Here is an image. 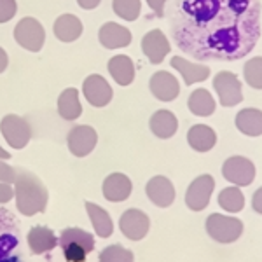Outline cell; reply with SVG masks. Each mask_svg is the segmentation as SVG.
I'll list each match as a JSON object with an SVG mask.
<instances>
[{
  "mask_svg": "<svg viewBox=\"0 0 262 262\" xmlns=\"http://www.w3.org/2000/svg\"><path fill=\"white\" fill-rule=\"evenodd\" d=\"M171 37L200 61H238L255 49L262 32L260 0H171Z\"/></svg>",
  "mask_w": 262,
  "mask_h": 262,
  "instance_id": "cell-1",
  "label": "cell"
},
{
  "mask_svg": "<svg viewBox=\"0 0 262 262\" xmlns=\"http://www.w3.org/2000/svg\"><path fill=\"white\" fill-rule=\"evenodd\" d=\"M14 198L16 208L19 210V213L33 217V215L42 213L46 210L49 192L37 175L27 170H16Z\"/></svg>",
  "mask_w": 262,
  "mask_h": 262,
  "instance_id": "cell-2",
  "label": "cell"
},
{
  "mask_svg": "<svg viewBox=\"0 0 262 262\" xmlns=\"http://www.w3.org/2000/svg\"><path fill=\"white\" fill-rule=\"evenodd\" d=\"M58 245L69 262H84L95 248V236L81 227H69L60 234Z\"/></svg>",
  "mask_w": 262,
  "mask_h": 262,
  "instance_id": "cell-3",
  "label": "cell"
},
{
  "mask_svg": "<svg viewBox=\"0 0 262 262\" xmlns=\"http://www.w3.org/2000/svg\"><path fill=\"white\" fill-rule=\"evenodd\" d=\"M206 234L217 243L231 245L243 236L245 224L238 217L224 213H210L205 221Z\"/></svg>",
  "mask_w": 262,
  "mask_h": 262,
  "instance_id": "cell-4",
  "label": "cell"
},
{
  "mask_svg": "<svg viewBox=\"0 0 262 262\" xmlns=\"http://www.w3.org/2000/svg\"><path fill=\"white\" fill-rule=\"evenodd\" d=\"M257 168L252 159L245 156H231L222 164V177L236 187H248L255 180Z\"/></svg>",
  "mask_w": 262,
  "mask_h": 262,
  "instance_id": "cell-5",
  "label": "cell"
},
{
  "mask_svg": "<svg viewBox=\"0 0 262 262\" xmlns=\"http://www.w3.org/2000/svg\"><path fill=\"white\" fill-rule=\"evenodd\" d=\"M213 90L222 107L232 108L243 101V84L232 72H219L213 77Z\"/></svg>",
  "mask_w": 262,
  "mask_h": 262,
  "instance_id": "cell-6",
  "label": "cell"
},
{
  "mask_svg": "<svg viewBox=\"0 0 262 262\" xmlns=\"http://www.w3.org/2000/svg\"><path fill=\"white\" fill-rule=\"evenodd\" d=\"M14 40L23 49L39 53L44 48L46 30L35 18H23L18 21V25L14 28Z\"/></svg>",
  "mask_w": 262,
  "mask_h": 262,
  "instance_id": "cell-7",
  "label": "cell"
},
{
  "mask_svg": "<svg viewBox=\"0 0 262 262\" xmlns=\"http://www.w3.org/2000/svg\"><path fill=\"white\" fill-rule=\"evenodd\" d=\"M215 191V179L208 173L196 177L185 192V205L192 212H203L210 205L212 194Z\"/></svg>",
  "mask_w": 262,
  "mask_h": 262,
  "instance_id": "cell-8",
  "label": "cell"
},
{
  "mask_svg": "<svg viewBox=\"0 0 262 262\" xmlns=\"http://www.w3.org/2000/svg\"><path fill=\"white\" fill-rule=\"evenodd\" d=\"M0 131H2L6 142L9 143L12 149H25L32 138V128L27 122V119L16 114H7L0 121Z\"/></svg>",
  "mask_w": 262,
  "mask_h": 262,
  "instance_id": "cell-9",
  "label": "cell"
},
{
  "mask_svg": "<svg viewBox=\"0 0 262 262\" xmlns=\"http://www.w3.org/2000/svg\"><path fill=\"white\" fill-rule=\"evenodd\" d=\"M96 143H98V133L95 131L93 126L79 124L70 129L67 135V145H69L70 154L75 158H86L95 150Z\"/></svg>",
  "mask_w": 262,
  "mask_h": 262,
  "instance_id": "cell-10",
  "label": "cell"
},
{
  "mask_svg": "<svg viewBox=\"0 0 262 262\" xmlns=\"http://www.w3.org/2000/svg\"><path fill=\"white\" fill-rule=\"evenodd\" d=\"M119 229L122 236H126L131 242H140L149 234L150 229V219L145 212L138 208H129L121 215L119 219Z\"/></svg>",
  "mask_w": 262,
  "mask_h": 262,
  "instance_id": "cell-11",
  "label": "cell"
},
{
  "mask_svg": "<svg viewBox=\"0 0 262 262\" xmlns=\"http://www.w3.org/2000/svg\"><path fill=\"white\" fill-rule=\"evenodd\" d=\"M82 93H84V98H86L88 103L96 108L107 107L114 98L112 86L108 84L107 79L100 74H93L90 77L84 79Z\"/></svg>",
  "mask_w": 262,
  "mask_h": 262,
  "instance_id": "cell-12",
  "label": "cell"
},
{
  "mask_svg": "<svg viewBox=\"0 0 262 262\" xmlns=\"http://www.w3.org/2000/svg\"><path fill=\"white\" fill-rule=\"evenodd\" d=\"M149 90L154 95V98L164 101V103H170V101L179 98L180 82L171 72L159 70L152 74V77L149 79Z\"/></svg>",
  "mask_w": 262,
  "mask_h": 262,
  "instance_id": "cell-13",
  "label": "cell"
},
{
  "mask_svg": "<svg viewBox=\"0 0 262 262\" xmlns=\"http://www.w3.org/2000/svg\"><path fill=\"white\" fill-rule=\"evenodd\" d=\"M170 49H171L170 40H168L164 32L159 30V28H154V30L147 32L145 35H143L142 51L152 65H161V63L166 60Z\"/></svg>",
  "mask_w": 262,
  "mask_h": 262,
  "instance_id": "cell-14",
  "label": "cell"
},
{
  "mask_svg": "<svg viewBox=\"0 0 262 262\" xmlns=\"http://www.w3.org/2000/svg\"><path fill=\"white\" fill-rule=\"evenodd\" d=\"M145 194L149 196L150 203H154L156 206H159V208H168V206H171L173 201H175L177 191H175L173 182L168 179V177L156 175L147 182Z\"/></svg>",
  "mask_w": 262,
  "mask_h": 262,
  "instance_id": "cell-15",
  "label": "cell"
},
{
  "mask_svg": "<svg viewBox=\"0 0 262 262\" xmlns=\"http://www.w3.org/2000/svg\"><path fill=\"white\" fill-rule=\"evenodd\" d=\"M98 39L105 49H121L128 48L131 40H133V35H131L129 28L122 27L119 23H114V21H108L100 28Z\"/></svg>",
  "mask_w": 262,
  "mask_h": 262,
  "instance_id": "cell-16",
  "label": "cell"
},
{
  "mask_svg": "<svg viewBox=\"0 0 262 262\" xmlns=\"http://www.w3.org/2000/svg\"><path fill=\"white\" fill-rule=\"evenodd\" d=\"M103 198L111 203H121L126 201L131 196L133 191V184L131 179L124 173H111L107 179L103 180Z\"/></svg>",
  "mask_w": 262,
  "mask_h": 262,
  "instance_id": "cell-17",
  "label": "cell"
},
{
  "mask_svg": "<svg viewBox=\"0 0 262 262\" xmlns=\"http://www.w3.org/2000/svg\"><path fill=\"white\" fill-rule=\"evenodd\" d=\"M171 67L173 70H177L184 79L185 86H192L198 82H205L210 77V67L201 65L196 61H189L184 56H173L171 58Z\"/></svg>",
  "mask_w": 262,
  "mask_h": 262,
  "instance_id": "cell-18",
  "label": "cell"
},
{
  "mask_svg": "<svg viewBox=\"0 0 262 262\" xmlns=\"http://www.w3.org/2000/svg\"><path fill=\"white\" fill-rule=\"evenodd\" d=\"M234 126L245 137H262V111L255 107L242 108L234 117Z\"/></svg>",
  "mask_w": 262,
  "mask_h": 262,
  "instance_id": "cell-19",
  "label": "cell"
},
{
  "mask_svg": "<svg viewBox=\"0 0 262 262\" xmlns=\"http://www.w3.org/2000/svg\"><path fill=\"white\" fill-rule=\"evenodd\" d=\"M149 128L154 133V137L161 138V140H168V138L175 137L179 131V119L171 111L161 108V111L154 112L149 119Z\"/></svg>",
  "mask_w": 262,
  "mask_h": 262,
  "instance_id": "cell-20",
  "label": "cell"
},
{
  "mask_svg": "<svg viewBox=\"0 0 262 262\" xmlns=\"http://www.w3.org/2000/svg\"><path fill=\"white\" fill-rule=\"evenodd\" d=\"M187 143L192 150L205 154L217 145V133L208 124H194L187 131Z\"/></svg>",
  "mask_w": 262,
  "mask_h": 262,
  "instance_id": "cell-21",
  "label": "cell"
},
{
  "mask_svg": "<svg viewBox=\"0 0 262 262\" xmlns=\"http://www.w3.org/2000/svg\"><path fill=\"white\" fill-rule=\"evenodd\" d=\"M27 242H28V247H30L32 253L40 255V253L51 252L53 248H56L58 238H56V234L53 232V229H49V227L35 226V227H32V229L28 231Z\"/></svg>",
  "mask_w": 262,
  "mask_h": 262,
  "instance_id": "cell-22",
  "label": "cell"
},
{
  "mask_svg": "<svg viewBox=\"0 0 262 262\" xmlns=\"http://www.w3.org/2000/svg\"><path fill=\"white\" fill-rule=\"evenodd\" d=\"M108 74L119 86H129L135 81V63L126 54L112 56L107 63Z\"/></svg>",
  "mask_w": 262,
  "mask_h": 262,
  "instance_id": "cell-23",
  "label": "cell"
},
{
  "mask_svg": "<svg viewBox=\"0 0 262 262\" xmlns=\"http://www.w3.org/2000/svg\"><path fill=\"white\" fill-rule=\"evenodd\" d=\"M53 32L58 40L69 44V42H75L82 35V23L74 14H61L54 21Z\"/></svg>",
  "mask_w": 262,
  "mask_h": 262,
  "instance_id": "cell-24",
  "label": "cell"
},
{
  "mask_svg": "<svg viewBox=\"0 0 262 262\" xmlns=\"http://www.w3.org/2000/svg\"><path fill=\"white\" fill-rule=\"evenodd\" d=\"M187 107L191 114L198 117H210L217 108V101L212 96V93L205 88L194 90L187 98Z\"/></svg>",
  "mask_w": 262,
  "mask_h": 262,
  "instance_id": "cell-25",
  "label": "cell"
},
{
  "mask_svg": "<svg viewBox=\"0 0 262 262\" xmlns=\"http://www.w3.org/2000/svg\"><path fill=\"white\" fill-rule=\"evenodd\" d=\"M58 114L65 121H75L81 117L82 105L81 98H79V91L75 88H69L60 95V98H58Z\"/></svg>",
  "mask_w": 262,
  "mask_h": 262,
  "instance_id": "cell-26",
  "label": "cell"
},
{
  "mask_svg": "<svg viewBox=\"0 0 262 262\" xmlns=\"http://www.w3.org/2000/svg\"><path fill=\"white\" fill-rule=\"evenodd\" d=\"M86 212L90 215V221L93 224V227H95V232L98 234V238H111L114 232V222L107 210L95 205V203L88 201Z\"/></svg>",
  "mask_w": 262,
  "mask_h": 262,
  "instance_id": "cell-27",
  "label": "cell"
},
{
  "mask_svg": "<svg viewBox=\"0 0 262 262\" xmlns=\"http://www.w3.org/2000/svg\"><path fill=\"white\" fill-rule=\"evenodd\" d=\"M219 206L227 212L229 215L243 212L245 208V194L242 187H236V185H229V187H224L219 192Z\"/></svg>",
  "mask_w": 262,
  "mask_h": 262,
  "instance_id": "cell-28",
  "label": "cell"
},
{
  "mask_svg": "<svg viewBox=\"0 0 262 262\" xmlns=\"http://www.w3.org/2000/svg\"><path fill=\"white\" fill-rule=\"evenodd\" d=\"M243 79L252 90L262 91V56H253L243 65Z\"/></svg>",
  "mask_w": 262,
  "mask_h": 262,
  "instance_id": "cell-29",
  "label": "cell"
},
{
  "mask_svg": "<svg viewBox=\"0 0 262 262\" xmlns=\"http://www.w3.org/2000/svg\"><path fill=\"white\" fill-rule=\"evenodd\" d=\"M112 7L124 21H137L142 14V0H112Z\"/></svg>",
  "mask_w": 262,
  "mask_h": 262,
  "instance_id": "cell-30",
  "label": "cell"
},
{
  "mask_svg": "<svg viewBox=\"0 0 262 262\" xmlns=\"http://www.w3.org/2000/svg\"><path fill=\"white\" fill-rule=\"evenodd\" d=\"M18 247V234L0 232V262H21L14 255V248Z\"/></svg>",
  "mask_w": 262,
  "mask_h": 262,
  "instance_id": "cell-31",
  "label": "cell"
},
{
  "mask_svg": "<svg viewBox=\"0 0 262 262\" xmlns=\"http://www.w3.org/2000/svg\"><path fill=\"white\" fill-rule=\"evenodd\" d=\"M100 262H135V255L133 252L121 245H111L101 250Z\"/></svg>",
  "mask_w": 262,
  "mask_h": 262,
  "instance_id": "cell-32",
  "label": "cell"
},
{
  "mask_svg": "<svg viewBox=\"0 0 262 262\" xmlns=\"http://www.w3.org/2000/svg\"><path fill=\"white\" fill-rule=\"evenodd\" d=\"M18 4L16 0H0V23H7L16 16Z\"/></svg>",
  "mask_w": 262,
  "mask_h": 262,
  "instance_id": "cell-33",
  "label": "cell"
},
{
  "mask_svg": "<svg viewBox=\"0 0 262 262\" xmlns=\"http://www.w3.org/2000/svg\"><path fill=\"white\" fill-rule=\"evenodd\" d=\"M14 180H16V170L7 163H4V159H0V182L14 184Z\"/></svg>",
  "mask_w": 262,
  "mask_h": 262,
  "instance_id": "cell-34",
  "label": "cell"
},
{
  "mask_svg": "<svg viewBox=\"0 0 262 262\" xmlns=\"http://www.w3.org/2000/svg\"><path fill=\"white\" fill-rule=\"evenodd\" d=\"M12 198H14V189H12V184L0 182V205H6V203H9Z\"/></svg>",
  "mask_w": 262,
  "mask_h": 262,
  "instance_id": "cell-35",
  "label": "cell"
},
{
  "mask_svg": "<svg viewBox=\"0 0 262 262\" xmlns=\"http://www.w3.org/2000/svg\"><path fill=\"white\" fill-rule=\"evenodd\" d=\"M147 4H149L150 11H154V14L158 16V18H164L168 0H147Z\"/></svg>",
  "mask_w": 262,
  "mask_h": 262,
  "instance_id": "cell-36",
  "label": "cell"
},
{
  "mask_svg": "<svg viewBox=\"0 0 262 262\" xmlns=\"http://www.w3.org/2000/svg\"><path fill=\"white\" fill-rule=\"evenodd\" d=\"M252 208H253V212H255V213L262 215V187H259L255 192H253V196H252Z\"/></svg>",
  "mask_w": 262,
  "mask_h": 262,
  "instance_id": "cell-37",
  "label": "cell"
},
{
  "mask_svg": "<svg viewBox=\"0 0 262 262\" xmlns=\"http://www.w3.org/2000/svg\"><path fill=\"white\" fill-rule=\"evenodd\" d=\"M79 7H82V9L86 11H91V9H96V7L101 4V0H77Z\"/></svg>",
  "mask_w": 262,
  "mask_h": 262,
  "instance_id": "cell-38",
  "label": "cell"
},
{
  "mask_svg": "<svg viewBox=\"0 0 262 262\" xmlns=\"http://www.w3.org/2000/svg\"><path fill=\"white\" fill-rule=\"evenodd\" d=\"M7 65H9V56H7L6 49L0 48V74H2V72H6Z\"/></svg>",
  "mask_w": 262,
  "mask_h": 262,
  "instance_id": "cell-39",
  "label": "cell"
},
{
  "mask_svg": "<svg viewBox=\"0 0 262 262\" xmlns=\"http://www.w3.org/2000/svg\"><path fill=\"white\" fill-rule=\"evenodd\" d=\"M11 156H12V154H9V152H7L6 149H2V147H0V159L7 161V159H11Z\"/></svg>",
  "mask_w": 262,
  "mask_h": 262,
  "instance_id": "cell-40",
  "label": "cell"
}]
</instances>
